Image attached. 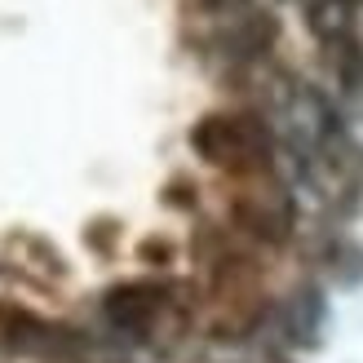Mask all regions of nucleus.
Segmentation results:
<instances>
[{"label":"nucleus","instance_id":"obj_1","mask_svg":"<svg viewBox=\"0 0 363 363\" xmlns=\"http://www.w3.org/2000/svg\"><path fill=\"white\" fill-rule=\"evenodd\" d=\"M191 151L235 182H252V177L275 173L279 133L270 129V120L262 111H248V106L208 111L191 124Z\"/></svg>","mask_w":363,"mask_h":363},{"label":"nucleus","instance_id":"obj_2","mask_svg":"<svg viewBox=\"0 0 363 363\" xmlns=\"http://www.w3.org/2000/svg\"><path fill=\"white\" fill-rule=\"evenodd\" d=\"M293 199L279 186L275 177H252L240 182V191L230 195V208H226V226L235 235H244L248 244H262V248H284L293 240Z\"/></svg>","mask_w":363,"mask_h":363},{"label":"nucleus","instance_id":"obj_3","mask_svg":"<svg viewBox=\"0 0 363 363\" xmlns=\"http://www.w3.org/2000/svg\"><path fill=\"white\" fill-rule=\"evenodd\" d=\"M0 346L9 354H23L35 363H84L89 341L71 323H49L35 311L0 301Z\"/></svg>","mask_w":363,"mask_h":363},{"label":"nucleus","instance_id":"obj_4","mask_svg":"<svg viewBox=\"0 0 363 363\" xmlns=\"http://www.w3.org/2000/svg\"><path fill=\"white\" fill-rule=\"evenodd\" d=\"M169 288L160 279H120L102 293V319L120 333H147L169 311Z\"/></svg>","mask_w":363,"mask_h":363},{"label":"nucleus","instance_id":"obj_5","mask_svg":"<svg viewBox=\"0 0 363 363\" xmlns=\"http://www.w3.org/2000/svg\"><path fill=\"white\" fill-rule=\"evenodd\" d=\"M275 40H279V18L270 9H252V5H244L222 31H217V45H222V53L235 67L262 62L266 53L275 49Z\"/></svg>","mask_w":363,"mask_h":363},{"label":"nucleus","instance_id":"obj_6","mask_svg":"<svg viewBox=\"0 0 363 363\" xmlns=\"http://www.w3.org/2000/svg\"><path fill=\"white\" fill-rule=\"evenodd\" d=\"M306 18H311V31L323 45L354 35V5H346V0H306Z\"/></svg>","mask_w":363,"mask_h":363},{"label":"nucleus","instance_id":"obj_7","mask_svg":"<svg viewBox=\"0 0 363 363\" xmlns=\"http://www.w3.org/2000/svg\"><path fill=\"white\" fill-rule=\"evenodd\" d=\"M328 266H333V275L346 284V288L363 284V244H354V240H337Z\"/></svg>","mask_w":363,"mask_h":363},{"label":"nucleus","instance_id":"obj_8","mask_svg":"<svg viewBox=\"0 0 363 363\" xmlns=\"http://www.w3.org/2000/svg\"><path fill=\"white\" fill-rule=\"evenodd\" d=\"M138 257L147 262V266H169V262H173V244L160 240V235H151V240L138 244Z\"/></svg>","mask_w":363,"mask_h":363},{"label":"nucleus","instance_id":"obj_9","mask_svg":"<svg viewBox=\"0 0 363 363\" xmlns=\"http://www.w3.org/2000/svg\"><path fill=\"white\" fill-rule=\"evenodd\" d=\"M116 235H120V222H111V217H98V222L84 230V240L94 244V248H102V252H106V248H111V240H116Z\"/></svg>","mask_w":363,"mask_h":363},{"label":"nucleus","instance_id":"obj_10","mask_svg":"<svg viewBox=\"0 0 363 363\" xmlns=\"http://www.w3.org/2000/svg\"><path fill=\"white\" fill-rule=\"evenodd\" d=\"M164 204H173V208H191V204H195V182L173 177L169 191H164Z\"/></svg>","mask_w":363,"mask_h":363},{"label":"nucleus","instance_id":"obj_11","mask_svg":"<svg viewBox=\"0 0 363 363\" xmlns=\"http://www.w3.org/2000/svg\"><path fill=\"white\" fill-rule=\"evenodd\" d=\"M199 13H240L244 0H195Z\"/></svg>","mask_w":363,"mask_h":363},{"label":"nucleus","instance_id":"obj_12","mask_svg":"<svg viewBox=\"0 0 363 363\" xmlns=\"http://www.w3.org/2000/svg\"><path fill=\"white\" fill-rule=\"evenodd\" d=\"M346 5H354V9H359V5H363V0H346Z\"/></svg>","mask_w":363,"mask_h":363}]
</instances>
